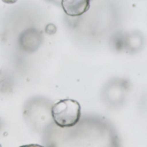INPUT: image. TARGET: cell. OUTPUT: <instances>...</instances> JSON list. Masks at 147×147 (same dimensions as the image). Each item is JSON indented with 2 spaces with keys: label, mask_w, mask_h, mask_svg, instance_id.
<instances>
[{
  "label": "cell",
  "mask_w": 147,
  "mask_h": 147,
  "mask_svg": "<svg viewBox=\"0 0 147 147\" xmlns=\"http://www.w3.org/2000/svg\"><path fill=\"white\" fill-rule=\"evenodd\" d=\"M52 117L54 123L61 128L74 127L80 121L81 106L72 99L60 100L53 106Z\"/></svg>",
  "instance_id": "6da1fadb"
},
{
  "label": "cell",
  "mask_w": 147,
  "mask_h": 147,
  "mask_svg": "<svg viewBox=\"0 0 147 147\" xmlns=\"http://www.w3.org/2000/svg\"><path fill=\"white\" fill-rule=\"evenodd\" d=\"M61 6L67 16H79L89 10L90 0H61Z\"/></svg>",
  "instance_id": "7a4b0ae2"
},
{
  "label": "cell",
  "mask_w": 147,
  "mask_h": 147,
  "mask_svg": "<svg viewBox=\"0 0 147 147\" xmlns=\"http://www.w3.org/2000/svg\"><path fill=\"white\" fill-rule=\"evenodd\" d=\"M20 147H44L40 145H37V144H29V145H24Z\"/></svg>",
  "instance_id": "3957f363"
},
{
  "label": "cell",
  "mask_w": 147,
  "mask_h": 147,
  "mask_svg": "<svg viewBox=\"0 0 147 147\" xmlns=\"http://www.w3.org/2000/svg\"><path fill=\"white\" fill-rule=\"evenodd\" d=\"M4 3H16L17 0H3Z\"/></svg>",
  "instance_id": "277c9868"
}]
</instances>
